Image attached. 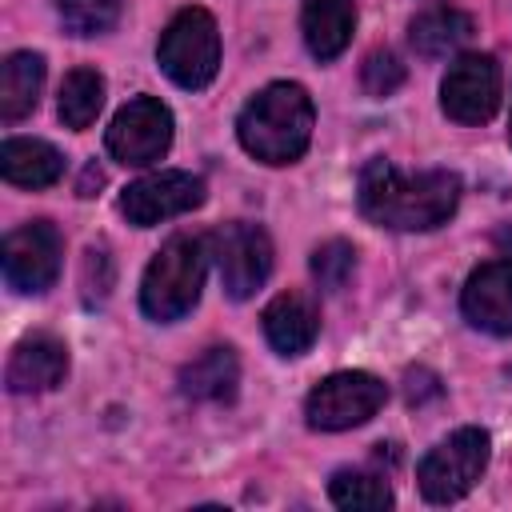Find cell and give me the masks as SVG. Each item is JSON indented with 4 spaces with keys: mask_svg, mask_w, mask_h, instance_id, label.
Here are the masks:
<instances>
[{
    "mask_svg": "<svg viewBox=\"0 0 512 512\" xmlns=\"http://www.w3.org/2000/svg\"><path fill=\"white\" fill-rule=\"evenodd\" d=\"M364 220L392 232H428L444 224L460 204V176L432 172H400L388 160H368L356 188Z\"/></svg>",
    "mask_w": 512,
    "mask_h": 512,
    "instance_id": "6da1fadb",
    "label": "cell"
},
{
    "mask_svg": "<svg viewBox=\"0 0 512 512\" xmlns=\"http://www.w3.org/2000/svg\"><path fill=\"white\" fill-rule=\"evenodd\" d=\"M236 136L248 156L264 164H292L308 152L312 140V100L300 84H268L256 92L240 120Z\"/></svg>",
    "mask_w": 512,
    "mask_h": 512,
    "instance_id": "7a4b0ae2",
    "label": "cell"
},
{
    "mask_svg": "<svg viewBox=\"0 0 512 512\" xmlns=\"http://www.w3.org/2000/svg\"><path fill=\"white\" fill-rule=\"evenodd\" d=\"M204 268H208V240L200 236H172L148 264L144 284H140V308L144 316L168 324L192 312L204 288Z\"/></svg>",
    "mask_w": 512,
    "mask_h": 512,
    "instance_id": "3957f363",
    "label": "cell"
},
{
    "mask_svg": "<svg viewBox=\"0 0 512 512\" xmlns=\"http://www.w3.org/2000/svg\"><path fill=\"white\" fill-rule=\"evenodd\" d=\"M156 60L164 76L180 88H208L220 68V32L204 8H184L160 36Z\"/></svg>",
    "mask_w": 512,
    "mask_h": 512,
    "instance_id": "277c9868",
    "label": "cell"
},
{
    "mask_svg": "<svg viewBox=\"0 0 512 512\" xmlns=\"http://www.w3.org/2000/svg\"><path fill=\"white\" fill-rule=\"evenodd\" d=\"M488 432L484 428H460L448 440H440L416 468L420 492L432 504H452L476 488V480L488 468Z\"/></svg>",
    "mask_w": 512,
    "mask_h": 512,
    "instance_id": "5b68a950",
    "label": "cell"
},
{
    "mask_svg": "<svg viewBox=\"0 0 512 512\" xmlns=\"http://www.w3.org/2000/svg\"><path fill=\"white\" fill-rule=\"evenodd\" d=\"M384 400H388V388H384L380 376H372V372H332L328 380H320L308 392L304 416L316 432H344V428H356V424L372 420Z\"/></svg>",
    "mask_w": 512,
    "mask_h": 512,
    "instance_id": "8992f818",
    "label": "cell"
},
{
    "mask_svg": "<svg viewBox=\"0 0 512 512\" xmlns=\"http://www.w3.org/2000/svg\"><path fill=\"white\" fill-rule=\"evenodd\" d=\"M104 144L128 168L156 164L172 144V112L156 96H136L112 116Z\"/></svg>",
    "mask_w": 512,
    "mask_h": 512,
    "instance_id": "52a82bcc",
    "label": "cell"
},
{
    "mask_svg": "<svg viewBox=\"0 0 512 512\" xmlns=\"http://www.w3.org/2000/svg\"><path fill=\"white\" fill-rule=\"evenodd\" d=\"M212 244V256H216V268H220V280H224V292L232 300H248L272 272V240L260 224H224L220 232L208 236Z\"/></svg>",
    "mask_w": 512,
    "mask_h": 512,
    "instance_id": "ba28073f",
    "label": "cell"
},
{
    "mask_svg": "<svg viewBox=\"0 0 512 512\" xmlns=\"http://www.w3.org/2000/svg\"><path fill=\"white\" fill-rule=\"evenodd\" d=\"M440 104L456 124H484L500 108V64L488 52H468L448 64Z\"/></svg>",
    "mask_w": 512,
    "mask_h": 512,
    "instance_id": "9c48e42d",
    "label": "cell"
},
{
    "mask_svg": "<svg viewBox=\"0 0 512 512\" xmlns=\"http://www.w3.org/2000/svg\"><path fill=\"white\" fill-rule=\"evenodd\" d=\"M200 204H204V180L192 176V172H180V168L152 172V176L128 184L124 196H120V212L136 228L164 224V220L184 216V212H192Z\"/></svg>",
    "mask_w": 512,
    "mask_h": 512,
    "instance_id": "30bf717a",
    "label": "cell"
},
{
    "mask_svg": "<svg viewBox=\"0 0 512 512\" xmlns=\"http://www.w3.org/2000/svg\"><path fill=\"white\" fill-rule=\"evenodd\" d=\"M60 232L48 220H32L4 240V280L16 292H44L60 276Z\"/></svg>",
    "mask_w": 512,
    "mask_h": 512,
    "instance_id": "8fae6325",
    "label": "cell"
},
{
    "mask_svg": "<svg viewBox=\"0 0 512 512\" xmlns=\"http://www.w3.org/2000/svg\"><path fill=\"white\" fill-rule=\"evenodd\" d=\"M460 308L472 328L492 336H512V260L480 264L464 284Z\"/></svg>",
    "mask_w": 512,
    "mask_h": 512,
    "instance_id": "7c38bea8",
    "label": "cell"
},
{
    "mask_svg": "<svg viewBox=\"0 0 512 512\" xmlns=\"http://www.w3.org/2000/svg\"><path fill=\"white\" fill-rule=\"evenodd\" d=\"M64 376H68V348L48 332L20 340L4 368V384L12 392H52L56 384H64Z\"/></svg>",
    "mask_w": 512,
    "mask_h": 512,
    "instance_id": "4fadbf2b",
    "label": "cell"
},
{
    "mask_svg": "<svg viewBox=\"0 0 512 512\" xmlns=\"http://www.w3.org/2000/svg\"><path fill=\"white\" fill-rule=\"evenodd\" d=\"M320 332V312L304 292H280L264 308V336L280 356H300Z\"/></svg>",
    "mask_w": 512,
    "mask_h": 512,
    "instance_id": "5bb4252c",
    "label": "cell"
},
{
    "mask_svg": "<svg viewBox=\"0 0 512 512\" xmlns=\"http://www.w3.org/2000/svg\"><path fill=\"white\" fill-rule=\"evenodd\" d=\"M0 172L8 184L20 188H48L60 180L64 172V156L48 144V140H32V136H12L0 144Z\"/></svg>",
    "mask_w": 512,
    "mask_h": 512,
    "instance_id": "9a60e30c",
    "label": "cell"
},
{
    "mask_svg": "<svg viewBox=\"0 0 512 512\" xmlns=\"http://www.w3.org/2000/svg\"><path fill=\"white\" fill-rule=\"evenodd\" d=\"M236 384H240V360L228 344H216V348L200 352L192 364L180 368V392L188 400L220 404V400L236 396Z\"/></svg>",
    "mask_w": 512,
    "mask_h": 512,
    "instance_id": "2e32d148",
    "label": "cell"
},
{
    "mask_svg": "<svg viewBox=\"0 0 512 512\" xmlns=\"http://www.w3.org/2000/svg\"><path fill=\"white\" fill-rule=\"evenodd\" d=\"M304 44L316 60H332L348 48L356 28V4L352 0H304Z\"/></svg>",
    "mask_w": 512,
    "mask_h": 512,
    "instance_id": "e0dca14e",
    "label": "cell"
},
{
    "mask_svg": "<svg viewBox=\"0 0 512 512\" xmlns=\"http://www.w3.org/2000/svg\"><path fill=\"white\" fill-rule=\"evenodd\" d=\"M408 40H412L416 56H424V60L452 56V52H460V48L472 40V16H468V12H456V8L420 12V16L408 24Z\"/></svg>",
    "mask_w": 512,
    "mask_h": 512,
    "instance_id": "ac0fdd59",
    "label": "cell"
},
{
    "mask_svg": "<svg viewBox=\"0 0 512 512\" xmlns=\"http://www.w3.org/2000/svg\"><path fill=\"white\" fill-rule=\"evenodd\" d=\"M44 88V56L36 52H12L0 68V120L16 124L24 120Z\"/></svg>",
    "mask_w": 512,
    "mask_h": 512,
    "instance_id": "d6986e66",
    "label": "cell"
},
{
    "mask_svg": "<svg viewBox=\"0 0 512 512\" xmlns=\"http://www.w3.org/2000/svg\"><path fill=\"white\" fill-rule=\"evenodd\" d=\"M104 108V76L96 68H72L60 84V120L68 128H88Z\"/></svg>",
    "mask_w": 512,
    "mask_h": 512,
    "instance_id": "ffe728a7",
    "label": "cell"
},
{
    "mask_svg": "<svg viewBox=\"0 0 512 512\" xmlns=\"http://www.w3.org/2000/svg\"><path fill=\"white\" fill-rule=\"evenodd\" d=\"M328 496L336 508H352V512H380L392 504L388 480L376 472H360V468H340L328 480Z\"/></svg>",
    "mask_w": 512,
    "mask_h": 512,
    "instance_id": "44dd1931",
    "label": "cell"
},
{
    "mask_svg": "<svg viewBox=\"0 0 512 512\" xmlns=\"http://www.w3.org/2000/svg\"><path fill=\"white\" fill-rule=\"evenodd\" d=\"M56 8L72 36H100L120 20L124 0H56Z\"/></svg>",
    "mask_w": 512,
    "mask_h": 512,
    "instance_id": "7402d4cb",
    "label": "cell"
},
{
    "mask_svg": "<svg viewBox=\"0 0 512 512\" xmlns=\"http://www.w3.org/2000/svg\"><path fill=\"white\" fill-rule=\"evenodd\" d=\"M356 268V248L348 240H328L312 252V276L324 292H340Z\"/></svg>",
    "mask_w": 512,
    "mask_h": 512,
    "instance_id": "603a6c76",
    "label": "cell"
},
{
    "mask_svg": "<svg viewBox=\"0 0 512 512\" xmlns=\"http://www.w3.org/2000/svg\"><path fill=\"white\" fill-rule=\"evenodd\" d=\"M360 84L368 96H392L400 84H404V64L396 52H368L364 64H360Z\"/></svg>",
    "mask_w": 512,
    "mask_h": 512,
    "instance_id": "cb8c5ba5",
    "label": "cell"
},
{
    "mask_svg": "<svg viewBox=\"0 0 512 512\" xmlns=\"http://www.w3.org/2000/svg\"><path fill=\"white\" fill-rule=\"evenodd\" d=\"M100 184H104L100 168H96V164H88V168H84V180H80V188H76V192H80V196H92V188H100Z\"/></svg>",
    "mask_w": 512,
    "mask_h": 512,
    "instance_id": "d4e9b609",
    "label": "cell"
}]
</instances>
